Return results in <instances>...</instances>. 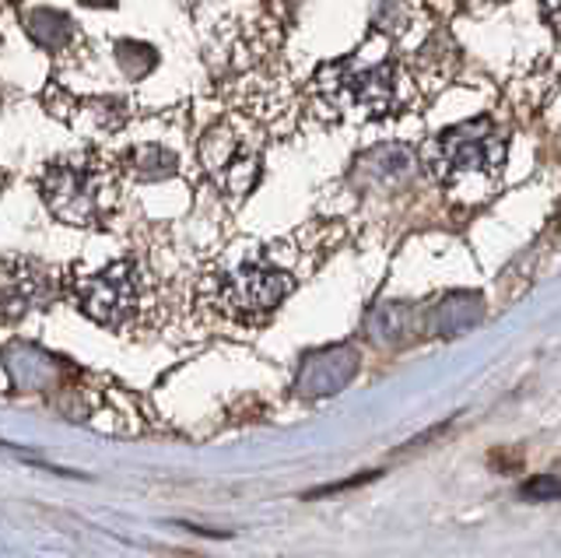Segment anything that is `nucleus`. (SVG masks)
I'll list each match as a JSON object with an SVG mask.
<instances>
[{
  "mask_svg": "<svg viewBox=\"0 0 561 558\" xmlns=\"http://www.w3.org/2000/svg\"><path fill=\"white\" fill-rule=\"evenodd\" d=\"M25 32L28 36L46 46L49 54H64V49L78 39V25L70 22V14L53 11V8H35L25 14Z\"/></svg>",
  "mask_w": 561,
  "mask_h": 558,
  "instance_id": "6e6552de",
  "label": "nucleus"
},
{
  "mask_svg": "<svg viewBox=\"0 0 561 558\" xmlns=\"http://www.w3.org/2000/svg\"><path fill=\"white\" fill-rule=\"evenodd\" d=\"M508 137L491 116L453 124L428 145V166L443 183H456L463 176H499L505 166Z\"/></svg>",
  "mask_w": 561,
  "mask_h": 558,
  "instance_id": "20e7f679",
  "label": "nucleus"
},
{
  "mask_svg": "<svg viewBox=\"0 0 561 558\" xmlns=\"http://www.w3.org/2000/svg\"><path fill=\"white\" fill-rule=\"evenodd\" d=\"M295 274L280 267L274 257L256 253L228 264L207 277V299L236 323H260L288 299Z\"/></svg>",
  "mask_w": 561,
  "mask_h": 558,
  "instance_id": "f03ea898",
  "label": "nucleus"
},
{
  "mask_svg": "<svg viewBox=\"0 0 561 558\" xmlns=\"http://www.w3.org/2000/svg\"><path fill=\"white\" fill-rule=\"evenodd\" d=\"M523 499H537V502H548V499H561V475H537L519 488Z\"/></svg>",
  "mask_w": 561,
  "mask_h": 558,
  "instance_id": "9b49d317",
  "label": "nucleus"
},
{
  "mask_svg": "<svg viewBox=\"0 0 561 558\" xmlns=\"http://www.w3.org/2000/svg\"><path fill=\"white\" fill-rule=\"evenodd\" d=\"M316 95L344 119H379L397 110L400 102V71L393 60L362 64L358 57L333 60L316 75Z\"/></svg>",
  "mask_w": 561,
  "mask_h": 558,
  "instance_id": "7ed1b4c3",
  "label": "nucleus"
},
{
  "mask_svg": "<svg viewBox=\"0 0 561 558\" xmlns=\"http://www.w3.org/2000/svg\"><path fill=\"white\" fill-rule=\"evenodd\" d=\"M84 8H95V11H105V8H113L116 0H81Z\"/></svg>",
  "mask_w": 561,
  "mask_h": 558,
  "instance_id": "f8f14e48",
  "label": "nucleus"
},
{
  "mask_svg": "<svg viewBox=\"0 0 561 558\" xmlns=\"http://www.w3.org/2000/svg\"><path fill=\"white\" fill-rule=\"evenodd\" d=\"M116 60L123 67V75L127 78H148L154 71V64H158V54L148 46V43H137V39H119L116 46Z\"/></svg>",
  "mask_w": 561,
  "mask_h": 558,
  "instance_id": "9d476101",
  "label": "nucleus"
},
{
  "mask_svg": "<svg viewBox=\"0 0 561 558\" xmlns=\"http://www.w3.org/2000/svg\"><path fill=\"white\" fill-rule=\"evenodd\" d=\"M201 166L221 194H250L260 176V137L236 119H221L201 137Z\"/></svg>",
  "mask_w": 561,
  "mask_h": 558,
  "instance_id": "423d86ee",
  "label": "nucleus"
},
{
  "mask_svg": "<svg viewBox=\"0 0 561 558\" xmlns=\"http://www.w3.org/2000/svg\"><path fill=\"white\" fill-rule=\"evenodd\" d=\"M123 166L105 155H64L39 176L43 201L64 225L99 229L116 207V183Z\"/></svg>",
  "mask_w": 561,
  "mask_h": 558,
  "instance_id": "f257e3e1",
  "label": "nucleus"
},
{
  "mask_svg": "<svg viewBox=\"0 0 561 558\" xmlns=\"http://www.w3.org/2000/svg\"><path fill=\"white\" fill-rule=\"evenodd\" d=\"M119 166H123L127 176L151 183V180L175 176V166H180V162H175V155L169 148H162V145H137L127 159H119Z\"/></svg>",
  "mask_w": 561,
  "mask_h": 558,
  "instance_id": "1a4fd4ad",
  "label": "nucleus"
},
{
  "mask_svg": "<svg viewBox=\"0 0 561 558\" xmlns=\"http://www.w3.org/2000/svg\"><path fill=\"white\" fill-rule=\"evenodd\" d=\"M460 4H467V8H491V4H499V0H460Z\"/></svg>",
  "mask_w": 561,
  "mask_h": 558,
  "instance_id": "ddd939ff",
  "label": "nucleus"
},
{
  "mask_svg": "<svg viewBox=\"0 0 561 558\" xmlns=\"http://www.w3.org/2000/svg\"><path fill=\"white\" fill-rule=\"evenodd\" d=\"M49 295L46 271L35 264H22V260H8L4 271V306H8V320H18V312H25L32 306H43Z\"/></svg>",
  "mask_w": 561,
  "mask_h": 558,
  "instance_id": "0eeeda50",
  "label": "nucleus"
},
{
  "mask_svg": "<svg viewBox=\"0 0 561 558\" xmlns=\"http://www.w3.org/2000/svg\"><path fill=\"white\" fill-rule=\"evenodd\" d=\"M75 303L84 317H92L102 327H127L140 317L148 299V282L145 271L134 260H116L92 274L75 277Z\"/></svg>",
  "mask_w": 561,
  "mask_h": 558,
  "instance_id": "39448f33",
  "label": "nucleus"
}]
</instances>
